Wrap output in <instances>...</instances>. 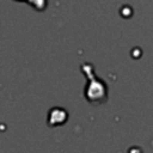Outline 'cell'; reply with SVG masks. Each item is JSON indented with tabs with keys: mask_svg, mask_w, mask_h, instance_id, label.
Instances as JSON below:
<instances>
[{
	"mask_svg": "<svg viewBox=\"0 0 153 153\" xmlns=\"http://www.w3.org/2000/svg\"><path fill=\"white\" fill-rule=\"evenodd\" d=\"M81 68L91 81L85 88V98L90 103H94V104L104 103L106 100V94H108L106 84H104L103 81L96 78V75L93 74V68L88 63H84Z\"/></svg>",
	"mask_w": 153,
	"mask_h": 153,
	"instance_id": "obj_1",
	"label": "cell"
},
{
	"mask_svg": "<svg viewBox=\"0 0 153 153\" xmlns=\"http://www.w3.org/2000/svg\"><path fill=\"white\" fill-rule=\"evenodd\" d=\"M68 118V114L65 111V109L61 108H54L49 111V116H48V123L49 126L54 127V126H61L63 124Z\"/></svg>",
	"mask_w": 153,
	"mask_h": 153,
	"instance_id": "obj_2",
	"label": "cell"
}]
</instances>
